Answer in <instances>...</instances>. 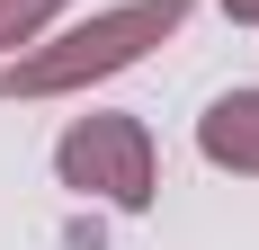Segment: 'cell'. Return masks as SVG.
Returning <instances> with one entry per match:
<instances>
[{
    "instance_id": "277c9868",
    "label": "cell",
    "mask_w": 259,
    "mask_h": 250,
    "mask_svg": "<svg viewBox=\"0 0 259 250\" xmlns=\"http://www.w3.org/2000/svg\"><path fill=\"white\" fill-rule=\"evenodd\" d=\"M72 18V0H0V54H18V45H36L45 27H63Z\"/></svg>"
},
{
    "instance_id": "6da1fadb",
    "label": "cell",
    "mask_w": 259,
    "mask_h": 250,
    "mask_svg": "<svg viewBox=\"0 0 259 250\" xmlns=\"http://www.w3.org/2000/svg\"><path fill=\"white\" fill-rule=\"evenodd\" d=\"M188 9H197V0H107V9H90V18H63V27H45L36 45L0 54V99L9 107L90 99L99 80L152 63V54L188 27Z\"/></svg>"
},
{
    "instance_id": "5b68a950",
    "label": "cell",
    "mask_w": 259,
    "mask_h": 250,
    "mask_svg": "<svg viewBox=\"0 0 259 250\" xmlns=\"http://www.w3.org/2000/svg\"><path fill=\"white\" fill-rule=\"evenodd\" d=\"M214 9H224L233 27H259V0H214Z\"/></svg>"
},
{
    "instance_id": "3957f363",
    "label": "cell",
    "mask_w": 259,
    "mask_h": 250,
    "mask_svg": "<svg viewBox=\"0 0 259 250\" xmlns=\"http://www.w3.org/2000/svg\"><path fill=\"white\" fill-rule=\"evenodd\" d=\"M197 161L224 179H259V90H214L197 116Z\"/></svg>"
},
{
    "instance_id": "7a4b0ae2",
    "label": "cell",
    "mask_w": 259,
    "mask_h": 250,
    "mask_svg": "<svg viewBox=\"0 0 259 250\" xmlns=\"http://www.w3.org/2000/svg\"><path fill=\"white\" fill-rule=\"evenodd\" d=\"M54 179L90 205H116V215H152L161 197V152L152 125L134 107H80L63 134H54Z\"/></svg>"
}]
</instances>
